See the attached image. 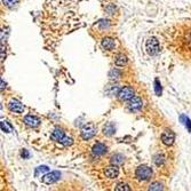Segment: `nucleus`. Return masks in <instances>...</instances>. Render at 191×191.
<instances>
[{
	"instance_id": "1",
	"label": "nucleus",
	"mask_w": 191,
	"mask_h": 191,
	"mask_svg": "<svg viewBox=\"0 0 191 191\" xmlns=\"http://www.w3.org/2000/svg\"><path fill=\"white\" fill-rule=\"evenodd\" d=\"M151 176H152V170L147 165L139 166L136 168V170H135V177H136V180L142 181V182L150 180Z\"/></svg>"
},
{
	"instance_id": "2",
	"label": "nucleus",
	"mask_w": 191,
	"mask_h": 191,
	"mask_svg": "<svg viewBox=\"0 0 191 191\" xmlns=\"http://www.w3.org/2000/svg\"><path fill=\"white\" fill-rule=\"evenodd\" d=\"M96 132H97V129L95 127V125L94 124H86L84 125L81 129H80V136L83 137L84 140H91L92 137L95 136L96 134Z\"/></svg>"
},
{
	"instance_id": "3",
	"label": "nucleus",
	"mask_w": 191,
	"mask_h": 191,
	"mask_svg": "<svg viewBox=\"0 0 191 191\" xmlns=\"http://www.w3.org/2000/svg\"><path fill=\"white\" fill-rule=\"evenodd\" d=\"M145 49H147V52H148V54L149 55H151V56H153V55H157L158 53H159V41L156 39V38H150V39H148L147 40V42H145Z\"/></svg>"
},
{
	"instance_id": "4",
	"label": "nucleus",
	"mask_w": 191,
	"mask_h": 191,
	"mask_svg": "<svg viewBox=\"0 0 191 191\" xmlns=\"http://www.w3.org/2000/svg\"><path fill=\"white\" fill-rule=\"evenodd\" d=\"M118 98L120 101H129L130 98L134 96V89L129 86H125V87L120 88L118 93Z\"/></svg>"
},
{
	"instance_id": "5",
	"label": "nucleus",
	"mask_w": 191,
	"mask_h": 191,
	"mask_svg": "<svg viewBox=\"0 0 191 191\" xmlns=\"http://www.w3.org/2000/svg\"><path fill=\"white\" fill-rule=\"evenodd\" d=\"M61 177V173L57 172V170H54V172H51V173H47L46 175H44L42 177V182L45 184H53L57 181L60 180Z\"/></svg>"
},
{
	"instance_id": "6",
	"label": "nucleus",
	"mask_w": 191,
	"mask_h": 191,
	"mask_svg": "<svg viewBox=\"0 0 191 191\" xmlns=\"http://www.w3.org/2000/svg\"><path fill=\"white\" fill-rule=\"evenodd\" d=\"M108 151V148L104 143H101V142H97L96 144H94V147L92 148V153L95 157H100V156H103L107 153Z\"/></svg>"
},
{
	"instance_id": "7",
	"label": "nucleus",
	"mask_w": 191,
	"mask_h": 191,
	"mask_svg": "<svg viewBox=\"0 0 191 191\" xmlns=\"http://www.w3.org/2000/svg\"><path fill=\"white\" fill-rule=\"evenodd\" d=\"M161 141H163V143L167 147H170L174 143V141H175V134L172 132V130H166L164 132L163 134H161Z\"/></svg>"
},
{
	"instance_id": "8",
	"label": "nucleus",
	"mask_w": 191,
	"mask_h": 191,
	"mask_svg": "<svg viewBox=\"0 0 191 191\" xmlns=\"http://www.w3.org/2000/svg\"><path fill=\"white\" fill-rule=\"evenodd\" d=\"M8 108H9L11 111L16 112V114H22L23 110H24L23 104H22L20 101H17V100H11V101L8 102Z\"/></svg>"
},
{
	"instance_id": "9",
	"label": "nucleus",
	"mask_w": 191,
	"mask_h": 191,
	"mask_svg": "<svg viewBox=\"0 0 191 191\" xmlns=\"http://www.w3.org/2000/svg\"><path fill=\"white\" fill-rule=\"evenodd\" d=\"M143 107V101L139 97V96H133V97L130 98L128 101V108L130 110H140V109Z\"/></svg>"
},
{
	"instance_id": "10",
	"label": "nucleus",
	"mask_w": 191,
	"mask_h": 191,
	"mask_svg": "<svg viewBox=\"0 0 191 191\" xmlns=\"http://www.w3.org/2000/svg\"><path fill=\"white\" fill-rule=\"evenodd\" d=\"M24 123H25L28 126H30L32 128H36L40 125V119L37 118L36 116H32V114H26L24 117Z\"/></svg>"
},
{
	"instance_id": "11",
	"label": "nucleus",
	"mask_w": 191,
	"mask_h": 191,
	"mask_svg": "<svg viewBox=\"0 0 191 191\" xmlns=\"http://www.w3.org/2000/svg\"><path fill=\"white\" fill-rule=\"evenodd\" d=\"M101 46L105 51H112L116 47V41H114V38H110V37H105L102 39L101 41Z\"/></svg>"
},
{
	"instance_id": "12",
	"label": "nucleus",
	"mask_w": 191,
	"mask_h": 191,
	"mask_svg": "<svg viewBox=\"0 0 191 191\" xmlns=\"http://www.w3.org/2000/svg\"><path fill=\"white\" fill-rule=\"evenodd\" d=\"M104 174L108 179H117L119 175V168L118 166L112 165V166H109L105 168L104 170Z\"/></svg>"
},
{
	"instance_id": "13",
	"label": "nucleus",
	"mask_w": 191,
	"mask_h": 191,
	"mask_svg": "<svg viewBox=\"0 0 191 191\" xmlns=\"http://www.w3.org/2000/svg\"><path fill=\"white\" fill-rule=\"evenodd\" d=\"M51 137H52L54 141H56V142H58V143H61V141L65 137V134H64V132H63L62 129L56 128V129H54V132L52 133Z\"/></svg>"
},
{
	"instance_id": "14",
	"label": "nucleus",
	"mask_w": 191,
	"mask_h": 191,
	"mask_svg": "<svg viewBox=\"0 0 191 191\" xmlns=\"http://www.w3.org/2000/svg\"><path fill=\"white\" fill-rule=\"evenodd\" d=\"M127 63V57L125 56L124 54H118L116 58H114V65L117 68H123L126 65Z\"/></svg>"
},
{
	"instance_id": "15",
	"label": "nucleus",
	"mask_w": 191,
	"mask_h": 191,
	"mask_svg": "<svg viewBox=\"0 0 191 191\" xmlns=\"http://www.w3.org/2000/svg\"><path fill=\"white\" fill-rule=\"evenodd\" d=\"M125 161V157L123 155H120V153H116L111 157V159H110V163L112 164V165H116V166H120L123 165Z\"/></svg>"
},
{
	"instance_id": "16",
	"label": "nucleus",
	"mask_w": 191,
	"mask_h": 191,
	"mask_svg": "<svg viewBox=\"0 0 191 191\" xmlns=\"http://www.w3.org/2000/svg\"><path fill=\"white\" fill-rule=\"evenodd\" d=\"M114 132H116V127H114V125L112 123H108L103 127V133L105 135H108V136L114 134Z\"/></svg>"
},
{
	"instance_id": "17",
	"label": "nucleus",
	"mask_w": 191,
	"mask_h": 191,
	"mask_svg": "<svg viewBox=\"0 0 191 191\" xmlns=\"http://www.w3.org/2000/svg\"><path fill=\"white\" fill-rule=\"evenodd\" d=\"M119 91H120V88L118 85H109L108 87L105 88V92L109 95H118Z\"/></svg>"
},
{
	"instance_id": "18",
	"label": "nucleus",
	"mask_w": 191,
	"mask_h": 191,
	"mask_svg": "<svg viewBox=\"0 0 191 191\" xmlns=\"http://www.w3.org/2000/svg\"><path fill=\"white\" fill-rule=\"evenodd\" d=\"M121 77V72L119 71L118 69H112L110 72H109V78L110 80H117Z\"/></svg>"
},
{
	"instance_id": "19",
	"label": "nucleus",
	"mask_w": 191,
	"mask_h": 191,
	"mask_svg": "<svg viewBox=\"0 0 191 191\" xmlns=\"http://www.w3.org/2000/svg\"><path fill=\"white\" fill-rule=\"evenodd\" d=\"M149 190H152V191H160V190H163L164 188H163V186L160 184L159 182H152L151 184L149 186V188H148Z\"/></svg>"
},
{
	"instance_id": "20",
	"label": "nucleus",
	"mask_w": 191,
	"mask_h": 191,
	"mask_svg": "<svg viewBox=\"0 0 191 191\" xmlns=\"http://www.w3.org/2000/svg\"><path fill=\"white\" fill-rule=\"evenodd\" d=\"M114 190L117 191H129L130 190V186L126 183H119L117 186H114Z\"/></svg>"
},
{
	"instance_id": "21",
	"label": "nucleus",
	"mask_w": 191,
	"mask_h": 191,
	"mask_svg": "<svg viewBox=\"0 0 191 191\" xmlns=\"http://www.w3.org/2000/svg\"><path fill=\"white\" fill-rule=\"evenodd\" d=\"M49 170V168L47 166H39L36 168V176H38L39 174H44V173H47Z\"/></svg>"
},
{
	"instance_id": "22",
	"label": "nucleus",
	"mask_w": 191,
	"mask_h": 191,
	"mask_svg": "<svg viewBox=\"0 0 191 191\" xmlns=\"http://www.w3.org/2000/svg\"><path fill=\"white\" fill-rule=\"evenodd\" d=\"M2 1H4V5L8 8H13L18 2V0H2Z\"/></svg>"
},
{
	"instance_id": "23",
	"label": "nucleus",
	"mask_w": 191,
	"mask_h": 191,
	"mask_svg": "<svg viewBox=\"0 0 191 191\" xmlns=\"http://www.w3.org/2000/svg\"><path fill=\"white\" fill-rule=\"evenodd\" d=\"M72 143H73L72 137H69V136H67V135H65V137L61 141V144L65 145V147H68V145H71Z\"/></svg>"
},
{
	"instance_id": "24",
	"label": "nucleus",
	"mask_w": 191,
	"mask_h": 191,
	"mask_svg": "<svg viewBox=\"0 0 191 191\" xmlns=\"http://www.w3.org/2000/svg\"><path fill=\"white\" fill-rule=\"evenodd\" d=\"M155 91L157 95L161 94V85H160V81L158 79H155Z\"/></svg>"
},
{
	"instance_id": "25",
	"label": "nucleus",
	"mask_w": 191,
	"mask_h": 191,
	"mask_svg": "<svg viewBox=\"0 0 191 191\" xmlns=\"http://www.w3.org/2000/svg\"><path fill=\"white\" fill-rule=\"evenodd\" d=\"M181 120L182 121H184V124H186V128L189 129V130H191V121L189 118H186V116H181Z\"/></svg>"
},
{
	"instance_id": "26",
	"label": "nucleus",
	"mask_w": 191,
	"mask_h": 191,
	"mask_svg": "<svg viewBox=\"0 0 191 191\" xmlns=\"http://www.w3.org/2000/svg\"><path fill=\"white\" fill-rule=\"evenodd\" d=\"M1 129H2L4 132H6V133H9V132L12 130L11 127H9V126L7 125V123H6V121H4V120L1 121Z\"/></svg>"
},
{
	"instance_id": "27",
	"label": "nucleus",
	"mask_w": 191,
	"mask_h": 191,
	"mask_svg": "<svg viewBox=\"0 0 191 191\" xmlns=\"http://www.w3.org/2000/svg\"><path fill=\"white\" fill-rule=\"evenodd\" d=\"M153 161H155V164L157 166H160L163 163H164V159H163V157H161V156H156Z\"/></svg>"
},
{
	"instance_id": "28",
	"label": "nucleus",
	"mask_w": 191,
	"mask_h": 191,
	"mask_svg": "<svg viewBox=\"0 0 191 191\" xmlns=\"http://www.w3.org/2000/svg\"><path fill=\"white\" fill-rule=\"evenodd\" d=\"M21 156L23 158H29V157H30V153L28 152V150H23L21 152Z\"/></svg>"
}]
</instances>
